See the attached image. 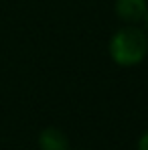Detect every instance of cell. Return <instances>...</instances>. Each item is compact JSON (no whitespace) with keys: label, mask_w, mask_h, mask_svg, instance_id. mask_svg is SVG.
<instances>
[{"label":"cell","mask_w":148,"mask_h":150,"mask_svg":"<svg viewBox=\"0 0 148 150\" xmlns=\"http://www.w3.org/2000/svg\"><path fill=\"white\" fill-rule=\"evenodd\" d=\"M108 55L122 69L138 67L148 57V35L142 25H122L108 41Z\"/></svg>","instance_id":"cell-1"},{"label":"cell","mask_w":148,"mask_h":150,"mask_svg":"<svg viewBox=\"0 0 148 150\" xmlns=\"http://www.w3.org/2000/svg\"><path fill=\"white\" fill-rule=\"evenodd\" d=\"M148 12V0H114V14L122 25H142Z\"/></svg>","instance_id":"cell-2"},{"label":"cell","mask_w":148,"mask_h":150,"mask_svg":"<svg viewBox=\"0 0 148 150\" xmlns=\"http://www.w3.org/2000/svg\"><path fill=\"white\" fill-rule=\"evenodd\" d=\"M37 146H39V150H71V140L61 128L47 126L39 132Z\"/></svg>","instance_id":"cell-3"},{"label":"cell","mask_w":148,"mask_h":150,"mask_svg":"<svg viewBox=\"0 0 148 150\" xmlns=\"http://www.w3.org/2000/svg\"><path fill=\"white\" fill-rule=\"evenodd\" d=\"M136 150H148V130H144L138 140H136Z\"/></svg>","instance_id":"cell-4"},{"label":"cell","mask_w":148,"mask_h":150,"mask_svg":"<svg viewBox=\"0 0 148 150\" xmlns=\"http://www.w3.org/2000/svg\"><path fill=\"white\" fill-rule=\"evenodd\" d=\"M142 26H144V30H146V35H148V12H146V18H144V23H142Z\"/></svg>","instance_id":"cell-5"},{"label":"cell","mask_w":148,"mask_h":150,"mask_svg":"<svg viewBox=\"0 0 148 150\" xmlns=\"http://www.w3.org/2000/svg\"><path fill=\"white\" fill-rule=\"evenodd\" d=\"M75 150H91V148H75Z\"/></svg>","instance_id":"cell-6"}]
</instances>
